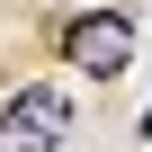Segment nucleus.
I'll return each mask as SVG.
<instances>
[{"instance_id": "1", "label": "nucleus", "mask_w": 152, "mask_h": 152, "mask_svg": "<svg viewBox=\"0 0 152 152\" xmlns=\"http://www.w3.org/2000/svg\"><path fill=\"white\" fill-rule=\"evenodd\" d=\"M72 134V99L63 90H18L0 107V152H54Z\"/></svg>"}, {"instance_id": "2", "label": "nucleus", "mask_w": 152, "mask_h": 152, "mask_svg": "<svg viewBox=\"0 0 152 152\" xmlns=\"http://www.w3.org/2000/svg\"><path fill=\"white\" fill-rule=\"evenodd\" d=\"M63 54L90 72V81H116V72L134 63V18H116V9H90V18H72V36H63Z\"/></svg>"}, {"instance_id": "3", "label": "nucleus", "mask_w": 152, "mask_h": 152, "mask_svg": "<svg viewBox=\"0 0 152 152\" xmlns=\"http://www.w3.org/2000/svg\"><path fill=\"white\" fill-rule=\"evenodd\" d=\"M143 143H152V107H143Z\"/></svg>"}]
</instances>
